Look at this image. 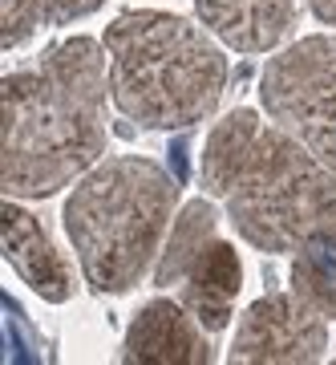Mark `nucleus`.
Segmentation results:
<instances>
[{"instance_id":"nucleus-1","label":"nucleus","mask_w":336,"mask_h":365,"mask_svg":"<svg viewBox=\"0 0 336 365\" xmlns=\"http://www.w3.org/2000/svg\"><path fill=\"white\" fill-rule=\"evenodd\" d=\"M105 45L65 37L0 81V182L49 199L105 155Z\"/></svg>"},{"instance_id":"nucleus-2","label":"nucleus","mask_w":336,"mask_h":365,"mask_svg":"<svg viewBox=\"0 0 336 365\" xmlns=\"http://www.w3.org/2000/svg\"><path fill=\"white\" fill-rule=\"evenodd\" d=\"M199 179L227 207L235 232L268 256L296 252L336 220V170L275 118L263 122L247 106L215 122Z\"/></svg>"},{"instance_id":"nucleus-3","label":"nucleus","mask_w":336,"mask_h":365,"mask_svg":"<svg viewBox=\"0 0 336 365\" xmlns=\"http://www.w3.org/2000/svg\"><path fill=\"white\" fill-rule=\"evenodd\" d=\"M110 53V98L138 130H182L215 114L227 57L211 29L162 9H130L102 37Z\"/></svg>"},{"instance_id":"nucleus-4","label":"nucleus","mask_w":336,"mask_h":365,"mask_svg":"<svg viewBox=\"0 0 336 365\" xmlns=\"http://www.w3.org/2000/svg\"><path fill=\"white\" fill-rule=\"evenodd\" d=\"M174 203L179 182L154 158L122 155L85 170L61 211L85 284L105 297L154 272Z\"/></svg>"},{"instance_id":"nucleus-5","label":"nucleus","mask_w":336,"mask_h":365,"mask_svg":"<svg viewBox=\"0 0 336 365\" xmlns=\"http://www.w3.org/2000/svg\"><path fill=\"white\" fill-rule=\"evenodd\" d=\"M259 102L336 170V33L300 37L275 53L259 78Z\"/></svg>"},{"instance_id":"nucleus-6","label":"nucleus","mask_w":336,"mask_h":365,"mask_svg":"<svg viewBox=\"0 0 336 365\" xmlns=\"http://www.w3.org/2000/svg\"><path fill=\"white\" fill-rule=\"evenodd\" d=\"M328 353V317L316 313L300 292H263L235 329L227 361L239 365H308Z\"/></svg>"},{"instance_id":"nucleus-7","label":"nucleus","mask_w":336,"mask_h":365,"mask_svg":"<svg viewBox=\"0 0 336 365\" xmlns=\"http://www.w3.org/2000/svg\"><path fill=\"white\" fill-rule=\"evenodd\" d=\"M117 357L142 365H207L215 361V345L207 329L182 309L179 297H154L130 321Z\"/></svg>"},{"instance_id":"nucleus-8","label":"nucleus","mask_w":336,"mask_h":365,"mask_svg":"<svg viewBox=\"0 0 336 365\" xmlns=\"http://www.w3.org/2000/svg\"><path fill=\"white\" fill-rule=\"evenodd\" d=\"M0 244H4V260L13 264V272L25 280L41 300L49 304H65L73 297V268L65 260L49 232L41 227L33 211L13 203V195H4V211H0Z\"/></svg>"},{"instance_id":"nucleus-9","label":"nucleus","mask_w":336,"mask_h":365,"mask_svg":"<svg viewBox=\"0 0 336 365\" xmlns=\"http://www.w3.org/2000/svg\"><path fill=\"white\" fill-rule=\"evenodd\" d=\"M174 288H179L182 309L207 329V333L227 329V321H231V313H235V297H239V288H243L239 252H235L227 240L211 235L207 244H203V252L187 264V272H182V280Z\"/></svg>"},{"instance_id":"nucleus-10","label":"nucleus","mask_w":336,"mask_h":365,"mask_svg":"<svg viewBox=\"0 0 336 365\" xmlns=\"http://www.w3.org/2000/svg\"><path fill=\"white\" fill-rule=\"evenodd\" d=\"M199 21L239 53H268L296 25V0H194Z\"/></svg>"},{"instance_id":"nucleus-11","label":"nucleus","mask_w":336,"mask_h":365,"mask_svg":"<svg viewBox=\"0 0 336 365\" xmlns=\"http://www.w3.org/2000/svg\"><path fill=\"white\" fill-rule=\"evenodd\" d=\"M288 284H292V292L308 300L316 313L328 317V325L336 329V220L324 223L320 232H312L296 248Z\"/></svg>"},{"instance_id":"nucleus-12","label":"nucleus","mask_w":336,"mask_h":365,"mask_svg":"<svg viewBox=\"0 0 336 365\" xmlns=\"http://www.w3.org/2000/svg\"><path fill=\"white\" fill-rule=\"evenodd\" d=\"M211 235H219V207L211 199H191L179 211V220L170 227L167 244L154 260V288H174L187 272V264L203 252Z\"/></svg>"},{"instance_id":"nucleus-13","label":"nucleus","mask_w":336,"mask_h":365,"mask_svg":"<svg viewBox=\"0 0 336 365\" xmlns=\"http://www.w3.org/2000/svg\"><path fill=\"white\" fill-rule=\"evenodd\" d=\"M53 0H0V49H21L41 25H49Z\"/></svg>"},{"instance_id":"nucleus-14","label":"nucleus","mask_w":336,"mask_h":365,"mask_svg":"<svg viewBox=\"0 0 336 365\" xmlns=\"http://www.w3.org/2000/svg\"><path fill=\"white\" fill-rule=\"evenodd\" d=\"M105 0H53L49 9V25H73V21H81V16L98 13Z\"/></svg>"},{"instance_id":"nucleus-15","label":"nucleus","mask_w":336,"mask_h":365,"mask_svg":"<svg viewBox=\"0 0 336 365\" xmlns=\"http://www.w3.org/2000/svg\"><path fill=\"white\" fill-rule=\"evenodd\" d=\"M308 9H312V16H316L320 25H328L336 33V0H308Z\"/></svg>"}]
</instances>
